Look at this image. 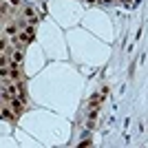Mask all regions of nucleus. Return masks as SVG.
Returning a JSON list of instances; mask_svg holds the SVG:
<instances>
[{"instance_id":"5","label":"nucleus","mask_w":148,"mask_h":148,"mask_svg":"<svg viewBox=\"0 0 148 148\" xmlns=\"http://www.w3.org/2000/svg\"><path fill=\"white\" fill-rule=\"evenodd\" d=\"M80 146L84 148V146H91V139H86V137H84V142H80Z\"/></svg>"},{"instance_id":"2","label":"nucleus","mask_w":148,"mask_h":148,"mask_svg":"<svg viewBox=\"0 0 148 148\" xmlns=\"http://www.w3.org/2000/svg\"><path fill=\"white\" fill-rule=\"evenodd\" d=\"M25 22H27V25H33V22H36V11H33L31 7L25 9Z\"/></svg>"},{"instance_id":"4","label":"nucleus","mask_w":148,"mask_h":148,"mask_svg":"<svg viewBox=\"0 0 148 148\" xmlns=\"http://www.w3.org/2000/svg\"><path fill=\"white\" fill-rule=\"evenodd\" d=\"M18 25H13V22H11V25H7V29H5V33H7V36H9V38H16V36H18Z\"/></svg>"},{"instance_id":"3","label":"nucleus","mask_w":148,"mask_h":148,"mask_svg":"<svg viewBox=\"0 0 148 148\" xmlns=\"http://www.w3.org/2000/svg\"><path fill=\"white\" fill-rule=\"evenodd\" d=\"M0 117H2V119H9V122H13V119H16V113L9 111V108H2V106H0Z\"/></svg>"},{"instance_id":"1","label":"nucleus","mask_w":148,"mask_h":148,"mask_svg":"<svg viewBox=\"0 0 148 148\" xmlns=\"http://www.w3.org/2000/svg\"><path fill=\"white\" fill-rule=\"evenodd\" d=\"M33 36H36V31H33V25H27L22 31H18V36L13 38L16 42H20V44H29L31 40H33Z\"/></svg>"},{"instance_id":"7","label":"nucleus","mask_w":148,"mask_h":148,"mask_svg":"<svg viewBox=\"0 0 148 148\" xmlns=\"http://www.w3.org/2000/svg\"><path fill=\"white\" fill-rule=\"evenodd\" d=\"M88 2H93V0H88Z\"/></svg>"},{"instance_id":"6","label":"nucleus","mask_w":148,"mask_h":148,"mask_svg":"<svg viewBox=\"0 0 148 148\" xmlns=\"http://www.w3.org/2000/svg\"><path fill=\"white\" fill-rule=\"evenodd\" d=\"M9 5H11V7H18V5H20V0H9Z\"/></svg>"}]
</instances>
